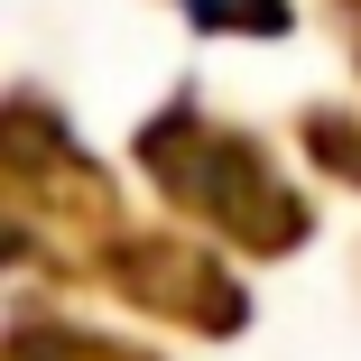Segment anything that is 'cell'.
I'll return each instance as SVG.
<instances>
[{
  "mask_svg": "<svg viewBox=\"0 0 361 361\" xmlns=\"http://www.w3.org/2000/svg\"><path fill=\"white\" fill-rule=\"evenodd\" d=\"M195 19H204V28H223V19H232V28H287L278 0H195Z\"/></svg>",
  "mask_w": 361,
  "mask_h": 361,
  "instance_id": "1",
  "label": "cell"
}]
</instances>
